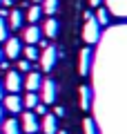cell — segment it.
Masks as SVG:
<instances>
[{"instance_id": "obj_1", "label": "cell", "mask_w": 127, "mask_h": 134, "mask_svg": "<svg viewBox=\"0 0 127 134\" xmlns=\"http://www.w3.org/2000/svg\"><path fill=\"white\" fill-rule=\"evenodd\" d=\"M83 40L89 45V47L100 40V25L96 23L94 16H91L89 20H85V25H83Z\"/></svg>"}, {"instance_id": "obj_2", "label": "cell", "mask_w": 127, "mask_h": 134, "mask_svg": "<svg viewBox=\"0 0 127 134\" xmlns=\"http://www.w3.org/2000/svg\"><path fill=\"white\" fill-rule=\"evenodd\" d=\"M40 100L45 103V105H49V103H56V96H58V85L56 81H51V78H42V85H40Z\"/></svg>"}, {"instance_id": "obj_3", "label": "cell", "mask_w": 127, "mask_h": 134, "mask_svg": "<svg viewBox=\"0 0 127 134\" xmlns=\"http://www.w3.org/2000/svg\"><path fill=\"white\" fill-rule=\"evenodd\" d=\"M38 60H40V69L42 72H51L54 67H56V60H58V52H56V47H45L42 49V54L38 56Z\"/></svg>"}, {"instance_id": "obj_4", "label": "cell", "mask_w": 127, "mask_h": 134, "mask_svg": "<svg viewBox=\"0 0 127 134\" xmlns=\"http://www.w3.org/2000/svg\"><path fill=\"white\" fill-rule=\"evenodd\" d=\"M20 127L27 134H38V130H40L38 116L33 114V112H22V116H20Z\"/></svg>"}, {"instance_id": "obj_5", "label": "cell", "mask_w": 127, "mask_h": 134, "mask_svg": "<svg viewBox=\"0 0 127 134\" xmlns=\"http://www.w3.org/2000/svg\"><path fill=\"white\" fill-rule=\"evenodd\" d=\"M22 87V78H20V72H7L5 76V90H9V94H18V90Z\"/></svg>"}, {"instance_id": "obj_6", "label": "cell", "mask_w": 127, "mask_h": 134, "mask_svg": "<svg viewBox=\"0 0 127 134\" xmlns=\"http://www.w3.org/2000/svg\"><path fill=\"white\" fill-rule=\"evenodd\" d=\"M20 52H22V47H20V40L18 38H7L5 40V56L7 58L16 60V58H20Z\"/></svg>"}, {"instance_id": "obj_7", "label": "cell", "mask_w": 127, "mask_h": 134, "mask_svg": "<svg viewBox=\"0 0 127 134\" xmlns=\"http://www.w3.org/2000/svg\"><path fill=\"white\" fill-rule=\"evenodd\" d=\"M40 38H42V31L38 29V25H29V27L22 29V40L27 45H36Z\"/></svg>"}, {"instance_id": "obj_8", "label": "cell", "mask_w": 127, "mask_h": 134, "mask_svg": "<svg viewBox=\"0 0 127 134\" xmlns=\"http://www.w3.org/2000/svg\"><path fill=\"white\" fill-rule=\"evenodd\" d=\"M40 31L45 34L47 38H56L58 34H60V23H58L56 18H51V16H49V18L45 20V25H42V29H40Z\"/></svg>"}, {"instance_id": "obj_9", "label": "cell", "mask_w": 127, "mask_h": 134, "mask_svg": "<svg viewBox=\"0 0 127 134\" xmlns=\"http://www.w3.org/2000/svg\"><path fill=\"white\" fill-rule=\"evenodd\" d=\"M91 69V47H85L80 52V65H78V72L80 76H87Z\"/></svg>"}, {"instance_id": "obj_10", "label": "cell", "mask_w": 127, "mask_h": 134, "mask_svg": "<svg viewBox=\"0 0 127 134\" xmlns=\"http://www.w3.org/2000/svg\"><path fill=\"white\" fill-rule=\"evenodd\" d=\"M22 85H25V90H27V92H38V90H40V85H42V76L38 72H29L27 78L22 81Z\"/></svg>"}, {"instance_id": "obj_11", "label": "cell", "mask_w": 127, "mask_h": 134, "mask_svg": "<svg viewBox=\"0 0 127 134\" xmlns=\"http://www.w3.org/2000/svg\"><path fill=\"white\" fill-rule=\"evenodd\" d=\"M5 110L11 112V114H20V110H22V98H20L18 94L5 96Z\"/></svg>"}, {"instance_id": "obj_12", "label": "cell", "mask_w": 127, "mask_h": 134, "mask_svg": "<svg viewBox=\"0 0 127 134\" xmlns=\"http://www.w3.org/2000/svg\"><path fill=\"white\" fill-rule=\"evenodd\" d=\"M40 130L45 134H56L58 132V121L54 114H45L42 116V123H40Z\"/></svg>"}, {"instance_id": "obj_13", "label": "cell", "mask_w": 127, "mask_h": 134, "mask_svg": "<svg viewBox=\"0 0 127 134\" xmlns=\"http://www.w3.org/2000/svg\"><path fill=\"white\" fill-rule=\"evenodd\" d=\"M80 107L83 110H91V87L89 85L80 87Z\"/></svg>"}, {"instance_id": "obj_14", "label": "cell", "mask_w": 127, "mask_h": 134, "mask_svg": "<svg viewBox=\"0 0 127 134\" xmlns=\"http://www.w3.org/2000/svg\"><path fill=\"white\" fill-rule=\"evenodd\" d=\"M7 20H9V27H11V29H20L25 16H22V11H20V9H11L9 16H7Z\"/></svg>"}, {"instance_id": "obj_15", "label": "cell", "mask_w": 127, "mask_h": 134, "mask_svg": "<svg viewBox=\"0 0 127 134\" xmlns=\"http://www.w3.org/2000/svg\"><path fill=\"white\" fill-rule=\"evenodd\" d=\"M2 134H22V127H20V121L9 119L2 123Z\"/></svg>"}, {"instance_id": "obj_16", "label": "cell", "mask_w": 127, "mask_h": 134, "mask_svg": "<svg viewBox=\"0 0 127 134\" xmlns=\"http://www.w3.org/2000/svg\"><path fill=\"white\" fill-rule=\"evenodd\" d=\"M40 9H42V14L54 16L58 9H60V0H42V2H40Z\"/></svg>"}, {"instance_id": "obj_17", "label": "cell", "mask_w": 127, "mask_h": 134, "mask_svg": "<svg viewBox=\"0 0 127 134\" xmlns=\"http://www.w3.org/2000/svg\"><path fill=\"white\" fill-rule=\"evenodd\" d=\"M40 16H42L40 5H31V7H29V11H27V20H29L31 25H36L38 20H40Z\"/></svg>"}, {"instance_id": "obj_18", "label": "cell", "mask_w": 127, "mask_h": 134, "mask_svg": "<svg viewBox=\"0 0 127 134\" xmlns=\"http://www.w3.org/2000/svg\"><path fill=\"white\" fill-rule=\"evenodd\" d=\"M38 105V94L36 92H27L22 98V107H27V110H33V107Z\"/></svg>"}, {"instance_id": "obj_19", "label": "cell", "mask_w": 127, "mask_h": 134, "mask_svg": "<svg viewBox=\"0 0 127 134\" xmlns=\"http://www.w3.org/2000/svg\"><path fill=\"white\" fill-rule=\"evenodd\" d=\"M22 56H25V60H29V63H33V60H38V49H36V45H27V47L22 49Z\"/></svg>"}, {"instance_id": "obj_20", "label": "cell", "mask_w": 127, "mask_h": 134, "mask_svg": "<svg viewBox=\"0 0 127 134\" xmlns=\"http://www.w3.org/2000/svg\"><path fill=\"white\" fill-rule=\"evenodd\" d=\"M96 23H98L100 27L109 25V11L105 9V7H98V11H96Z\"/></svg>"}, {"instance_id": "obj_21", "label": "cell", "mask_w": 127, "mask_h": 134, "mask_svg": "<svg viewBox=\"0 0 127 134\" xmlns=\"http://www.w3.org/2000/svg\"><path fill=\"white\" fill-rule=\"evenodd\" d=\"M83 127H85V134H98L96 123H94L91 119H85V121H83Z\"/></svg>"}, {"instance_id": "obj_22", "label": "cell", "mask_w": 127, "mask_h": 134, "mask_svg": "<svg viewBox=\"0 0 127 134\" xmlns=\"http://www.w3.org/2000/svg\"><path fill=\"white\" fill-rule=\"evenodd\" d=\"M9 36H7V23H5V18H0V43L2 40H7Z\"/></svg>"}, {"instance_id": "obj_23", "label": "cell", "mask_w": 127, "mask_h": 134, "mask_svg": "<svg viewBox=\"0 0 127 134\" xmlns=\"http://www.w3.org/2000/svg\"><path fill=\"white\" fill-rule=\"evenodd\" d=\"M29 69H31V63L29 60H25V58L18 60V72H29Z\"/></svg>"}, {"instance_id": "obj_24", "label": "cell", "mask_w": 127, "mask_h": 134, "mask_svg": "<svg viewBox=\"0 0 127 134\" xmlns=\"http://www.w3.org/2000/svg\"><path fill=\"white\" fill-rule=\"evenodd\" d=\"M33 114H40V116H45V114H47V105H45V103H38V105L33 107Z\"/></svg>"}, {"instance_id": "obj_25", "label": "cell", "mask_w": 127, "mask_h": 134, "mask_svg": "<svg viewBox=\"0 0 127 134\" xmlns=\"http://www.w3.org/2000/svg\"><path fill=\"white\" fill-rule=\"evenodd\" d=\"M54 116H65V107L56 105V110H54Z\"/></svg>"}, {"instance_id": "obj_26", "label": "cell", "mask_w": 127, "mask_h": 134, "mask_svg": "<svg viewBox=\"0 0 127 134\" xmlns=\"http://www.w3.org/2000/svg\"><path fill=\"white\" fill-rule=\"evenodd\" d=\"M38 45H40V49H45V47H49V43H47V40H45V38H40V40H38Z\"/></svg>"}, {"instance_id": "obj_27", "label": "cell", "mask_w": 127, "mask_h": 134, "mask_svg": "<svg viewBox=\"0 0 127 134\" xmlns=\"http://www.w3.org/2000/svg\"><path fill=\"white\" fill-rule=\"evenodd\" d=\"M100 2L103 0H89V7H100Z\"/></svg>"}, {"instance_id": "obj_28", "label": "cell", "mask_w": 127, "mask_h": 134, "mask_svg": "<svg viewBox=\"0 0 127 134\" xmlns=\"http://www.w3.org/2000/svg\"><path fill=\"white\" fill-rule=\"evenodd\" d=\"M31 2H33V5H40V2H42V0H31Z\"/></svg>"}, {"instance_id": "obj_29", "label": "cell", "mask_w": 127, "mask_h": 134, "mask_svg": "<svg viewBox=\"0 0 127 134\" xmlns=\"http://www.w3.org/2000/svg\"><path fill=\"white\" fill-rule=\"evenodd\" d=\"M58 134H67V130H58Z\"/></svg>"}, {"instance_id": "obj_30", "label": "cell", "mask_w": 127, "mask_h": 134, "mask_svg": "<svg viewBox=\"0 0 127 134\" xmlns=\"http://www.w3.org/2000/svg\"><path fill=\"white\" fill-rule=\"evenodd\" d=\"M0 98H2V83H0Z\"/></svg>"}, {"instance_id": "obj_31", "label": "cell", "mask_w": 127, "mask_h": 134, "mask_svg": "<svg viewBox=\"0 0 127 134\" xmlns=\"http://www.w3.org/2000/svg\"><path fill=\"white\" fill-rule=\"evenodd\" d=\"M0 123H2V107H0Z\"/></svg>"}, {"instance_id": "obj_32", "label": "cell", "mask_w": 127, "mask_h": 134, "mask_svg": "<svg viewBox=\"0 0 127 134\" xmlns=\"http://www.w3.org/2000/svg\"><path fill=\"white\" fill-rule=\"evenodd\" d=\"M0 60H2V52H0Z\"/></svg>"}]
</instances>
